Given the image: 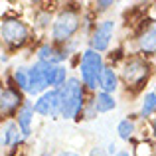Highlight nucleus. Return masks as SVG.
<instances>
[{"instance_id":"nucleus-18","label":"nucleus","mask_w":156,"mask_h":156,"mask_svg":"<svg viewBox=\"0 0 156 156\" xmlns=\"http://www.w3.org/2000/svg\"><path fill=\"white\" fill-rule=\"evenodd\" d=\"M117 133H119V136H121L122 140L133 138V134H134V122L130 121V119H122V121L119 122V126H117Z\"/></svg>"},{"instance_id":"nucleus-8","label":"nucleus","mask_w":156,"mask_h":156,"mask_svg":"<svg viewBox=\"0 0 156 156\" xmlns=\"http://www.w3.org/2000/svg\"><path fill=\"white\" fill-rule=\"evenodd\" d=\"M113 30H115V22L113 20H105L101 22L99 26L93 30V36H91V50L101 53L109 48L111 44V38H113Z\"/></svg>"},{"instance_id":"nucleus-20","label":"nucleus","mask_w":156,"mask_h":156,"mask_svg":"<svg viewBox=\"0 0 156 156\" xmlns=\"http://www.w3.org/2000/svg\"><path fill=\"white\" fill-rule=\"evenodd\" d=\"M136 156H150V144L148 142L136 146Z\"/></svg>"},{"instance_id":"nucleus-22","label":"nucleus","mask_w":156,"mask_h":156,"mask_svg":"<svg viewBox=\"0 0 156 156\" xmlns=\"http://www.w3.org/2000/svg\"><path fill=\"white\" fill-rule=\"evenodd\" d=\"M109 6H113V2H97V10H107Z\"/></svg>"},{"instance_id":"nucleus-19","label":"nucleus","mask_w":156,"mask_h":156,"mask_svg":"<svg viewBox=\"0 0 156 156\" xmlns=\"http://www.w3.org/2000/svg\"><path fill=\"white\" fill-rule=\"evenodd\" d=\"M156 111V93H146L142 99V107H140V115L142 117H150Z\"/></svg>"},{"instance_id":"nucleus-9","label":"nucleus","mask_w":156,"mask_h":156,"mask_svg":"<svg viewBox=\"0 0 156 156\" xmlns=\"http://www.w3.org/2000/svg\"><path fill=\"white\" fill-rule=\"evenodd\" d=\"M48 89V81L44 75V67L40 61H36L32 67H28V93L30 95H44Z\"/></svg>"},{"instance_id":"nucleus-14","label":"nucleus","mask_w":156,"mask_h":156,"mask_svg":"<svg viewBox=\"0 0 156 156\" xmlns=\"http://www.w3.org/2000/svg\"><path fill=\"white\" fill-rule=\"evenodd\" d=\"M22 133H20L16 121H8L2 129V144L4 146H16L22 142Z\"/></svg>"},{"instance_id":"nucleus-11","label":"nucleus","mask_w":156,"mask_h":156,"mask_svg":"<svg viewBox=\"0 0 156 156\" xmlns=\"http://www.w3.org/2000/svg\"><path fill=\"white\" fill-rule=\"evenodd\" d=\"M32 121H34V109H32L30 103H24L16 111V125H18L24 138L32 134Z\"/></svg>"},{"instance_id":"nucleus-24","label":"nucleus","mask_w":156,"mask_h":156,"mask_svg":"<svg viewBox=\"0 0 156 156\" xmlns=\"http://www.w3.org/2000/svg\"><path fill=\"white\" fill-rule=\"evenodd\" d=\"M57 156H81V154H77V152H69V150L65 152V150H63V152H59Z\"/></svg>"},{"instance_id":"nucleus-26","label":"nucleus","mask_w":156,"mask_h":156,"mask_svg":"<svg viewBox=\"0 0 156 156\" xmlns=\"http://www.w3.org/2000/svg\"><path fill=\"white\" fill-rule=\"evenodd\" d=\"M2 93H4V85H2V81H0V99H2Z\"/></svg>"},{"instance_id":"nucleus-5","label":"nucleus","mask_w":156,"mask_h":156,"mask_svg":"<svg viewBox=\"0 0 156 156\" xmlns=\"http://www.w3.org/2000/svg\"><path fill=\"white\" fill-rule=\"evenodd\" d=\"M148 77V65L140 59V57H133L125 63L122 67V81L126 83V87H138L142 85V81Z\"/></svg>"},{"instance_id":"nucleus-7","label":"nucleus","mask_w":156,"mask_h":156,"mask_svg":"<svg viewBox=\"0 0 156 156\" xmlns=\"http://www.w3.org/2000/svg\"><path fill=\"white\" fill-rule=\"evenodd\" d=\"M22 105H24L22 91L10 81L8 87H4L2 99H0V115H16V111Z\"/></svg>"},{"instance_id":"nucleus-1","label":"nucleus","mask_w":156,"mask_h":156,"mask_svg":"<svg viewBox=\"0 0 156 156\" xmlns=\"http://www.w3.org/2000/svg\"><path fill=\"white\" fill-rule=\"evenodd\" d=\"M57 99H59V117L61 119L79 117L85 107V91H83L81 81L77 77H69L57 89Z\"/></svg>"},{"instance_id":"nucleus-4","label":"nucleus","mask_w":156,"mask_h":156,"mask_svg":"<svg viewBox=\"0 0 156 156\" xmlns=\"http://www.w3.org/2000/svg\"><path fill=\"white\" fill-rule=\"evenodd\" d=\"M0 40L8 48L16 50L28 42V26L18 18H6L0 22Z\"/></svg>"},{"instance_id":"nucleus-15","label":"nucleus","mask_w":156,"mask_h":156,"mask_svg":"<svg viewBox=\"0 0 156 156\" xmlns=\"http://www.w3.org/2000/svg\"><path fill=\"white\" fill-rule=\"evenodd\" d=\"M99 87L103 93H115L119 87V77L117 73H115V69L111 67H103V71H101V79H99Z\"/></svg>"},{"instance_id":"nucleus-28","label":"nucleus","mask_w":156,"mask_h":156,"mask_svg":"<svg viewBox=\"0 0 156 156\" xmlns=\"http://www.w3.org/2000/svg\"><path fill=\"white\" fill-rule=\"evenodd\" d=\"M42 156H50V154H42Z\"/></svg>"},{"instance_id":"nucleus-12","label":"nucleus","mask_w":156,"mask_h":156,"mask_svg":"<svg viewBox=\"0 0 156 156\" xmlns=\"http://www.w3.org/2000/svg\"><path fill=\"white\" fill-rule=\"evenodd\" d=\"M138 48L142 53H148V55L156 53V22L146 26L144 32L138 36Z\"/></svg>"},{"instance_id":"nucleus-10","label":"nucleus","mask_w":156,"mask_h":156,"mask_svg":"<svg viewBox=\"0 0 156 156\" xmlns=\"http://www.w3.org/2000/svg\"><path fill=\"white\" fill-rule=\"evenodd\" d=\"M42 63V61H40ZM44 67V75H46L48 87L51 89H59L61 85L67 81V69L63 65H50V63H42Z\"/></svg>"},{"instance_id":"nucleus-17","label":"nucleus","mask_w":156,"mask_h":156,"mask_svg":"<svg viewBox=\"0 0 156 156\" xmlns=\"http://www.w3.org/2000/svg\"><path fill=\"white\" fill-rule=\"evenodd\" d=\"M12 79H14V85H18L20 91H22V93H28V69H26V67L14 69V75H12Z\"/></svg>"},{"instance_id":"nucleus-6","label":"nucleus","mask_w":156,"mask_h":156,"mask_svg":"<svg viewBox=\"0 0 156 156\" xmlns=\"http://www.w3.org/2000/svg\"><path fill=\"white\" fill-rule=\"evenodd\" d=\"M34 113L42 115V117H51L57 119L59 117V99H57V89H50L46 91L34 105H32Z\"/></svg>"},{"instance_id":"nucleus-2","label":"nucleus","mask_w":156,"mask_h":156,"mask_svg":"<svg viewBox=\"0 0 156 156\" xmlns=\"http://www.w3.org/2000/svg\"><path fill=\"white\" fill-rule=\"evenodd\" d=\"M103 67H105V65H103V57H101V53L93 51L91 48L83 51L79 69H81V81H83V85H85L87 89L97 91Z\"/></svg>"},{"instance_id":"nucleus-23","label":"nucleus","mask_w":156,"mask_h":156,"mask_svg":"<svg viewBox=\"0 0 156 156\" xmlns=\"http://www.w3.org/2000/svg\"><path fill=\"white\" fill-rule=\"evenodd\" d=\"M113 156H130V152H129V150H117Z\"/></svg>"},{"instance_id":"nucleus-16","label":"nucleus","mask_w":156,"mask_h":156,"mask_svg":"<svg viewBox=\"0 0 156 156\" xmlns=\"http://www.w3.org/2000/svg\"><path fill=\"white\" fill-rule=\"evenodd\" d=\"M93 107H95L97 113H109V111H113L115 107H117V101H115L113 95H109V93H97L95 99L91 101Z\"/></svg>"},{"instance_id":"nucleus-21","label":"nucleus","mask_w":156,"mask_h":156,"mask_svg":"<svg viewBox=\"0 0 156 156\" xmlns=\"http://www.w3.org/2000/svg\"><path fill=\"white\" fill-rule=\"evenodd\" d=\"M89 156H109V152H107L105 148H101V146H95V148L91 150V154Z\"/></svg>"},{"instance_id":"nucleus-25","label":"nucleus","mask_w":156,"mask_h":156,"mask_svg":"<svg viewBox=\"0 0 156 156\" xmlns=\"http://www.w3.org/2000/svg\"><path fill=\"white\" fill-rule=\"evenodd\" d=\"M107 152H109V154H115V152H117V146L111 142V144H109V150H107Z\"/></svg>"},{"instance_id":"nucleus-13","label":"nucleus","mask_w":156,"mask_h":156,"mask_svg":"<svg viewBox=\"0 0 156 156\" xmlns=\"http://www.w3.org/2000/svg\"><path fill=\"white\" fill-rule=\"evenodd\" d=\"M67 57V53L55 50L53 46L50 44H46V46H42L38 50V61H42V63H50V65H59L61 61Z\"/></svg>"},{"instance_id":"nucleus-3","label":"nucleus","mask_w":156,"mask_h":156,"mask_svg":"<svg viewBox=\"0 0 156 156\" xmlns=\"http://www.w3.org/2000/svg\"><path fill=\"white\" fill-rule=\"evenodd\" d=\"M79 30V14L71 8L61 10L51 26V38L55 44H65L71 40V36Z\"/></svg>"},{"instance_id":"nucleus-27","label":"nucleus","mask_w":156,"mask_h":156,"mask_svg":"<svg viewBox=\"0 0 156 156\" xmlns=\"http://www.w3.org/2000/svg\"><path fill=\"white\" fill-rule=\"evenodd\" d=\"M154 134H156V119H154Z\"/></svg>"}]
</instances>
